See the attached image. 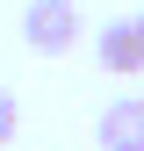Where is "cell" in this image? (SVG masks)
<instances>
[{"label":"cell","instance_id":"3","mask_svg":"<svg viewBox=\"0 0 144 151\" xmlns=\"http://www.w3.org/2000/svg\"><path fill=\"white\" fill-rule=\"evenodd\" d=\"M94 58H101V72H115V79L144 72V43H137V22H130V14H122V22H108V29L94 36Z\"/></svg>","mask_w":144,"mask_h":151},{"label":"cell","instance_id":"1","mask_svg":"<svg viewBox=\"0 0 144 151\" xmlns=\"http://www.w3.org/2000/svg\"><path fill=\"white\" fill-rule=\"evenodd\" d=\"M79 7H72V0H29L22 7V43L36 50V58H65L72 43H79Z\"/></svg>","mask_w":144,"mask_h":151},{"label":"cell","instance_id":"5","mask_svg":"<svg viewBox=\"0 0 144 151\" xmlns=\"http://www.w3.org/2000/svg\"><path fill=\"white\" fill-rule=\"evenodd\" d=\"M130 22H137V43H144V14H130Z\"/></svg>","mask_w":144,"mask_h":151},{"label":"cell","instance_id":"4","mask_svg":"<svg viewBox=\"0 0 144 151\" xmlns=\"http://www.w3.org/2000/svg\"><path fill=\"white\" fill-rule=\"evenodd\" d=\"M14 129H22V101L0 86V144H14Z\"/></svg>","mask_w":144,"mask_h":151},{"label":"cell","instance_id":"2","mask_svg":"<svg viewBox=\"0 0 144 151\" xmlns=\"http://www.w3.org/2000/svg\"><path fill=\"white\" fill-rule=\"evenodd\" d=\"M94 137H101V151H144V93L108 101L101 122H94Z\"/></svg>","mask_w":144,"mask_h":151}]
</instances>
